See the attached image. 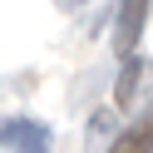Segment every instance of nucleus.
I'll return each mask as SVG.
<instances>
[{
    "instance_id": "f03ea898",
    "label": "nucleus",
    "mask_w": 153,
    "mask_h": 153,
    "mask_svg": "<svg viewBox=\"0 0 153 153\" xmlns=\"http://www.w3.org/2000/svg\"><path fill=\"white\" fill-rule=\"evenodd\" d=\"M0 143H10L15 153H50V133H45V123H35V119L0 123Z\"/></svg>"
},
{
    "instance_id": "f257e3e1",
    "label": "nucleus",
    "mask_w": 153,
    "mask_h": 153,
    "mask_svg": "<svg viewBox=\"0 0 153 153\" xmlns=\"http://www.w3.org/2000/svg\"><path fill=\"white\" fill-rule=\"evenodd\" d=\"M148 5L153 0H119V15H114V50H119L123 59H133V45H138V35H143Z\"/></svg>"
},
{
    "instance_id": "39448f33",
    "label": "nucleus",
    "mask_w": 153,
    "mask_h": 153,
    "mask_svg": "<svg viewBox=\"0 0 153 153\" xmlns=\"http://www.w3.org/2000/svg\"><path fill=\"white\" fill-rule=\"evenodd\" d=\"M59 5H84V0H59Z\"/></svg>"
},
{
    "instance_id": "7ed1b4c3",
    "label": "nucleus",
    "mask_w": 153,
    "mask_h": 153,
    "mask_svg": "<svg viewBox=\"0 0 153 153\" xmlns=\"http://www.w3.org/2000/svg\"><path fill=\"white\" fill-rule=\"evenodd\" d=\"M109 153H153V114H143L133 128H123Z\"/></svg>"
},
{
    "instance_id": "20e7f679",
    "label": "nucleus",
    "mask_w": 153,
    "mask_h": 153,
    "mask_svg": "<svg viewBox=\"0 0 153 153\" xmlns=\"http://www.w3.org/2000/svg\"><path fill=\"white\" fill-rule=\"evenodd\" d=\"M138 79H143V59L133 54V59H123L119 84H114V104H119V109H133V89H138Z\"/></svg>"
}]
</instances>
